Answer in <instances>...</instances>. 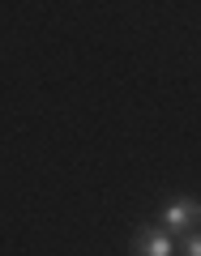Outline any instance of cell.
Wrapping results in <instances>:
<instances>
[{"label": "cell", "instance_id": "cell-2", "mask_svg": "<svg viewBox=\"0 0 201 256\" xmlns=\"http://www.w3.org/2000/svg\"><path fill=\"white\" fill-rule=\"evenodd\" d=\"M128 252H133V256H175V252H180V244H175L163 226H137V230H133Z\"/></svg>", "mask_w": 201, "mask_h": 256}, {"label": "cell", "instance_id": "cell-1", "mask_svg": "<svg viewBox=\"0 0 201 256\" xmlns=\"http://www.w3.org/2000/svg\"><path fill=\"white\" fill-rule=\"evenodd\" d=\"M158 226L167 235H192L201 226V201L197 196H171L163 205V214H158Z\"/></svg>", "mask_w": 201, "mask_h": 256}, {"label": "cell", "instance_id": "cell-3", "mask_svg": "<svg viewBox=\"0 0 201 256\" xmlns=\"http://www.w3.org/2000/svg\"><path fill=\"white\" fill-rule=\"evenodd\" d=\"M180 256H201V230L184 235V244H180Z\"/></svg>", "mask_w": 201, "mask_h": 256}]
</instances>
